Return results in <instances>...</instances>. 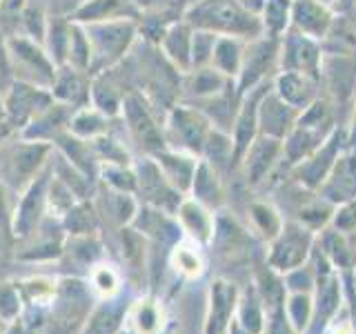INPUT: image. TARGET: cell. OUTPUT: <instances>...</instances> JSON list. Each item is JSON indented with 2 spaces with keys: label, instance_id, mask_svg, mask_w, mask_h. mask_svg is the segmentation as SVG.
<instances>
[{
  "label": "cell",
  "instance_id": "52a82bcc",
  "mask_svg": "<svg viewBox=\"0 0 356 334\" xmlns=\"http://www.w3.org/2000/svg\"><path fill=\"white\" fill-rule=\"evenodd\" d=\"M9 334H22V330H20V328H14V330H11Z\"/></svg>",
  "mask_w": 356,
  "mask_h": 334
},
{
  "label": "cell",
  "instance_id": "6da1fadb",
  "mask_svg": "<svg viewBox=\"0 0 356 334\" xmlns=\"http://www.w3.org/2000/svg\"><path fill=\"white\" fill-rule=\"evenodd\" d=\"M118 321H120V308L105 305L103 310H98L94 315L87 334H111L118 328Z\"/></svg>",
  "mask_w": 356,
  "mask_h": 334
},
{
  "label": "cell",
  "instance_id": "3957f363",
  "mask_svg": "<svg viewBox=\"0 0 356 334\" xmlns=\"http://www.w3.org/2000/svg\"><path fill=\"white\" fill-rule=\"evenodd\" d=\"M18 315V296L11 287L0 289V317L11 319Z\"/></svg>",
  "mask_w": 356,
  "mask_h": 334
},
{
  "label": "cell",
  "instance_id": "5b68a950",
  "mask_svg": "<svg viewBox=\"0 0 356 334\" xmlns=\"http://www.w3.org/2000/svg\"><path fill=\"white\" fill-rule=\"evenodd\" d=\"M156 310L152 305H140L138 310V328L143 330V334H152L156 330Z\"/></svg>",
  "mask_w": 356,
  "mask_h": 334
},
{
  "label": "cell",
  "instance_id": "8992f818",
  "mask_svg": "<svg viewBox=\"0 0 356 334\" xmlns=\"http://www.w3.org/2000/svg\"><path fill=\"white\" fill-rule=\"evenodd\" d=\"M176 263H178V267H181V270L187 272V274H196V272H198V267H200V263H198V259H196V254H194V252H189V250H178V254H176Z\"/></svg>",
  "mask_w": 356,
  "mask_h": 334
},
{
  "label": "cell",
  "instance_id": "7a4b0ae2",
  "mask_svg": "<svg viewBox=\"0 0 356 334\" xmlns=\"http://www.w3.org/2000/svg\"><path fill=\"white\" fill-rule=\"evenodd\" d=\"M229 303H232V292L227 287H222V283H218L216 292H214V317H211L209 334H218V330L222 328V323L227 319Z\"/></svg>",
  "mask_w": 356,
  "mask_h": 334
},
{
  "label": "cell",
  "instance_id": "277c9868",
  "mask_svg": "<svg viewBox=\"0 0 356 334\" xmlns=\"http://www.w3.org/2000/svg\"><path fill=\"white\" fill-rule=\"evenodd\" d=\"M94 283L103 294H111L116 289V276L107 267H100V270L94 272Z\"/></svg>",
  "mask_w": 356,
  "mask_h": 334
}]
</instances>
